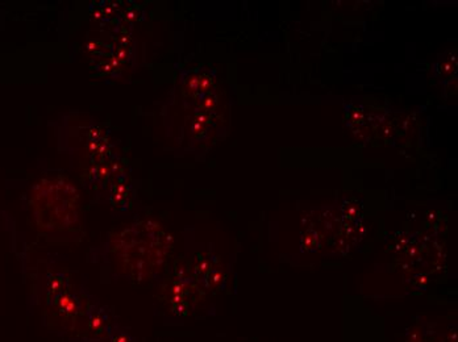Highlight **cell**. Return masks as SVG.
Here are the masks:
<instances>
[{
  "label": "cell",
  "mask_w": 458,
  "mask_h": 342,
  "mask_svg": "<svg viewBox=\"0 0 458 342\" xmlns=\"http://www.w3.org/2000/svg\"><path fill=\"white\" fill-rule=\"evenodd\" d=\"M36 221L47 232H60L80 221V196L65 177L44 178L32 190Z\"/></svg>",
  "instance_id": "obj_2"
},
{
  "label": "cell",
  "mask_w": 458,
  "mask_h": 342,
  "mask_svg": "<svg viewBox=\"0 0 458 342\" xmlns=\"http://www.w3.org/2000/svg\"><path fill=\"white\" fill-rule=\"evenodd\" d=\"M106 322L107 321H106L105 318H102V315H99V313H94L90 318V321H89V328H90L92 333L98 335V333L105 332Z\"/></svg>",
  "instance_id": "obj_4"
},
{
  "label": "cell",
  "mask_w": 458,
  "mask_h": 342,
  "mask_svg": "<svg viewBox=\"0 0 458 342\" xmlns=\"http://www.w3.org/2000/svg\"><path fill=\"white\" fill-rule=\"evenodd\" d=\"M170 250V236L158 222L139 221L114 233L111 252L123 272L145 280L160 270Z\"/></svg>",
  "instance_id": "obj_1"
},
{
  "label": "cell",
  "mask_w": 458,
  "mask_h": 342,
  "mask_svg": "<svg viewBox=\"0 0 458 342\" xmlns=\"http://www.w3.org/2000/svg\"><path fill=\"white\" fill-rule=\"evenodd\" d=\"M50 299H52L55 311H57L61 316L72 319L80 315L81 303L78 302L74 295L69 294L68 291L63 290L61 293L52 295Z\"/></svg>",
  "instance_id": "obj_3"
},
{
  "label": "cell",
  "mask_w": 458,
  "mask_h": 342,
  "mask_svg": "<svg viewBox=\"0 0 458 342\" xmlns=\"http://www.w3.org/2000/svg\"><path fill=\"white\" fill-rule=\"evenodd\" d=\"M113 342H132V340L127 335H117L114 336Z\"/></svg>",
  "instance_id": "obj_5"
}]
</instances>
